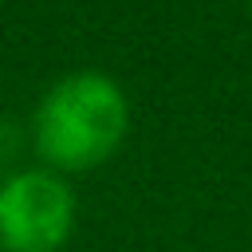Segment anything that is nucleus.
<instances>
[{
    "instance_id": "3",
    "label": "nucleus",
    "mask_w": 252,
    "mask_h": 252,
    "mask_svg": "<svg viewBox=\"0 0 252 252\" xmlns=\"http://www.w3.org/2000/svg\"><path fill=\"white\" fill-rule=\"evenodd\" d=\"M248 4H252V0H248Z\"/></svg>"
},
{
    "instance_id": "2",
    "label": "nucleus",
    "mask_w": 252,
    "mask_h": 252,
    "mask_svg": "<svg viewBox=\"0 0 252 252\" xmlns=\"http://www.w3.org/2000/svg\"><path fill=\"white\" fill-rule=\"evenodd\" d=\"M75 228V193L51 169H24L0 185V248L59 252Z\"/></svg>"
},
{
    "instance_id": "1",
    "label": "nucleus",
    "mask_w": 252,
    "mask_h": 252,
    "mask_svg": "<svg viewBox=\"0 0 252 252\" xmlns=\"http://www.w3.org/2000/svg\"><path fill=\"white\" fill-rule=\"evenodd\" d=\"M126 126H130V106L122 87L110 75L79 71L59 79L51 91H43L32 118V138H35V154L51 169L79 173L102 165L122 146Z\"/></svg>"
}]
</instances>
